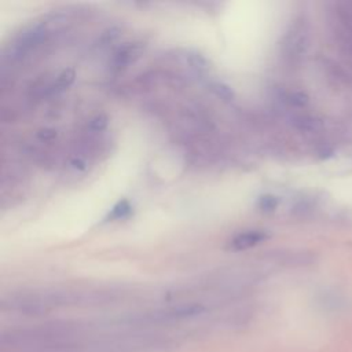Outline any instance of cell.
Wrapping results in <instances>:
<instances>
[{
  "label": "cell",
  "mask_w": 352,
  "mask_h": 352,
  "mask_svg": "<svg viewBox=\"0 0 352 352\" xmlns=\"http://www.w3.org/2000/svg\"><path fill=\"white\" fill-rule=\"evenodd\" d=\"M140 51H142V45L140 44H135V43L124 44L122 47H120L116 51L111 63L117 69L125 67V66H128L131 62H133L139 56Z\"/></svg>",
  "instance_id": "cell-3"
},
{
  "label": "cell",
  "mask_w": 352,
  "mask_h": 352,
  "mask_svg": "<svg viewBox=\"0 0 352 352\" xmlns=\"http://www.w3.org/2000/svg\"><path fill=\"white\" fill-rule=\"evenodd\" d=\"M107 116H104V114H98V116H95V117H92L91 120H89V124H88V128L91 129V131H94V132H100V131H103L106 126H107Z\"/></svg>",
  "instance_id": "cell-12"
},
{
  "label": "cell",
  "mask_w": 352,
  "mask_h": 352,
  "mask_svg": "<svg viewBox=\"0 0 352 352\" xmlns=\"http://www.w3.org/2000/svg\"><path fill=\"white\" fill-rule=\"evenodd\" d=\"M270 234L264 230H252L246 232L238 234L230 243V248L232 250H246L249 248H253L265 239H268Z\"/></svg>",
  "instance_id": "cell-2"
},
{
  "label": "cell",
  "mask_w": 352,
  "mask_h": 352,
  "mask_svg": "<svg viewBox=\"0 0 352 352\" xmlns=\"http://www.w3.org/2000/svg\"><path fill=\"white\" fill-rule=\"evenodd\" d=\"M210 91L220 99H223L224 102H231L235 99V92L234 89L227 85L226 82H221V81H213L210 84Z\"/></svg>",
  "instance_id": "cell-7"
},
{
  "label": "cell",
  "mask_w": 352,
  "mask_h": 352,
  "mask_svg": "<svg viewBox=\"0 0 352 352\" xmlns=\"http://www.w3.org/2000/svg\"><path fill=\"white\" fill-rule=\"evenodd\" d=\"M56 136V131L52 128H41L37 131V138L43 142H50Z\"/></svg>",
  "instance_id": "cell-15"
},
{
  "label": "cell",
  "mask_w": 352,
  "mask_h": 352,
  "mask_svg": "<svg viewBox=\"0 0 352 352\" xmlns=\"http://www.w3.org/2000/svg\"><path fill=\"white\" fill-rule=\"evenodd\" d=\"M186 59L190 63V66L198 73H205L209 69V62L206 60V58L204 55H201L199 52H197V51L187 52Z\"/></svg>",
  "instance_id": "cell-8"
},
{
  "label": "cell",
  "mask_w": 352,
  "mask_h": 352,
  "mask_svg": "<svg viewBox=\"0 0 352 352\" xmlns=\"http://www.w3.org/2000/svg\"><path fill=\"white\" fill-rule=\"evenodd\" d=\"M1 352H84L81 344L58 345L50 348H33V349H16V351H1Z\"/></svg>",
  "instance_id": "cell-6"
},
{
  "label": "cell",
  "mask_w": 352,
  "mask_h": 352,
  "mask_svg": "<svg viewBox=\"0 0 352 352\" xmlns=\"http://www.w3.org/2000/svg\"><path fill=\"white\" fill-rule=\"evenodd\" d=\"M294 125L301 131H314L318 126V121L308 116H300L294 120Z\"/></svg>",
  "instance_id": "cell-11"
},
{
  "label": "cell",
  "mask_w": 352,
  "mask_h": 352,
  "mask_svg": "<svg viewBox=\"0 0 352 352\" xmlns=\"http://www.w3.org/2000/svg\"><path fill=\"white\" fill-rule=\"evenodd\" d=\"M120 36V30L117 28H110L107 29L102 36H100V41L103 43V45L110 44L111 41H114L117 37Z\"/></svg>",
  "instance_id": "cell-14"
},
{
  "label": "cell",
  "mask_w": 352,
  "mask_h": 352,
  "mask_svg": "<svg viewBox=\"0 0 352 352\" xmlns=\"http://www.w3.org/2000/svg\"><path fill=\"white\" fill-rule=\"evenodd\" d=\"M74 78H76L74 70H73V69H65V70H62V72L58 74V77H56V80L54 81V84L45 87L44 89H45L47 92H50V94L59 92V91L66 89L67 87H70V85L73 84Z\"/></svg>",
  "instance_id": "cell-4"
},
{
  "label": "cell",
  "mask_w": 352,
  "mask_h": 352,
  "mask_svg": "<svg viewBox=\"0 0 352 352\" xmlns=\"http://www.w3.org/2000/svg\"><path fill=\"white\" fill-rule=\"evenodd\" d=\"M287 102L293 106H297V107H302L308 103V96L307 94L301 92V91H297V92H292L289 96H287Z\"/></svg>",
  "instance_id": "cell-13"
},
{
  "label": "cell",
  "mask_w": 352,
  "mask_h": 352,
  "mask_svg": "<svg viewBox=\"0 0 352 352\" xmlns=\"http://www.w3.org/2000/svg\"><path fill=\"white\" fill-rule=\"evenodd\" d=\"M304 47H305L304 33L301 30L293 32V34H290L286 41V48H287L289 55H292V56L300 55L301 52H304Z\"/></svg>",
  "instance_id": "cell-5"
},
{
  "label": "cell",
  "mask_w": 352,
  "mask_h": 352,
  "mask_svg": "<svg viewBox=\"0 0 352 352\" xmlns=\"http://www.w3.org/2000/svg\"><path fill=\"white\" fill-rule=\"evenodd\" d=\"M72 166L74 168V169H84L85 168V162L82 161V160H73L72 161Z\"/></svg>",
  "instance_id": "cell-16"
},
{
  "label": "cell",
  "mask_w": 352,
  "mask_h": 352,
  "mask_svg": "<svg viewBox=\"0 0 352 352\" xmlns=\"http://www.w3.org/2000/svg\"><path fill=\"white\" fill-rule=\"evenodd\" d=\"M257 206H258L263 212H272V210H275L276 206H278V198H276L275 195H271V194L261 195V197L258 198Z\"/></svg>",
  "instance_id": "cell-10"
},
{
  "label": "cell",
  "mask_w": 352,
  "mask_h": 352,
  "mask_svg": "<svg viewBox=\"0 0 352 352\" xmlns=\"http://www.w3.org/2000/svg\"><path fill=\"white\" fill-rule=\"evenodd\" d=\"M47 26L41 22L32 23L22 29V32L15 37L14 43L6 48L4 58L10 60H19L26 56L32 50L37 48L47 37Z\"/></svg>",
  "instance_id": "cell-1"
},
{
  "label": "cell",
  "mask_w": 352,
  "mask_h": 352,
  "mask_svg": "<svg viewBox=\"0 0 352 352\" xmlns=\"http://www.w3.org/2000/svg\"><path fill=\"white\" fill-rule=\"evenodd\" d=\"M131 212H132V206L129 205L128 201L124 199V201H120V202L111 209L109 217H110L111 220H121V219L128 217Z\"/></svg>",
  "instance_id": "cell-9"
}]
</instances>
